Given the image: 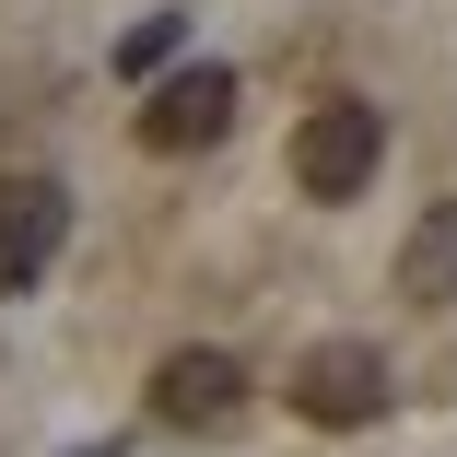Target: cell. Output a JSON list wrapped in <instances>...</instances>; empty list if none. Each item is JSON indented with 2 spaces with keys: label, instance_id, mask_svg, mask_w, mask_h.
I'll use <instances>...</instances> for the list:
<instances>
[{
  "label": "cell",
  "instance_id": "52a82bcc",
  "mask_svg": "<svg viewBox=\"0 0 457 457\" xmlns=\"http://www.w3.org/2000/svg\"><path fill=\"white\" fill-rule=\"evenodd\" d=\"M176 47H188V12H141V24L118 36V71H129V82H153Z\"/></svg>",
  "mask_w": 457,
  "mask_h": 457
},
{
  "label": "cell",
  "instance_id": "6da1fadb",
  "mask_svg": "<svg viewBox=\"0 0 457 457\" xmlns=\"http://www.w3.org/2000/svg\"><path fill=\"white\" fill-rule=\"evenodd\" d=\"M376 164H387V106H363V95L305 106V129H294V188L305 200H363Z\"/></svg>",
  "mask_w": 457,
  "mask_h": 457
},
{
  "label": "cell",
  "instance_id": "277c9868",
  "mask_svg": "<svg viewBox=\"0 0 457 457\" xmlns=\"http://www.w3.org/2000/svg\"><path fill=\"white\" fill-rule=\"evenodd\" d=\"M223 129H235V71H223V59L164 71L153 106H141V141H153V153H212Z\"/></svg>",
  "mask_w": 457,
  "mask_h": 457
},
{
  "label": "cell",
  "instance_id": "5b68a950",
  "mask_svg": "<svg viewBox=\"0 0 457 457\" xmlns=\"http://www.w3.org/2000/svg\"><path fill=\"white\" fill-rule=\"evenodd\" d=\"M71 246V188L59 176H24L12 200H0V294H36Z\"/></svg>",
  "mask_w": 457,
  "mask_h": 457
},
{
  "label": "cell",
  "instance_id": "3957f363",
  "mask_svg": "<svg viewBox=\"0 0 457 457\" xmlns=\"http://www.w3.org/2000/svg\"><path fill=\"white\" fill-rule=\"evenodd\" d=\"M153 422H164V434H235V422H246V363L212 352V340L164 352V363H153Z\"/></svg>",
  "mask_w": 457,
  "mask_h": 457
},
{
  "label": "cell",
  "instance_id": "8992f818",
  "mask_svg": "<svg viewBox=\"0 0 457 457\" xmlns=\"http://www.w3.org/2000/svg\"><path fill=\"white\" fill-rule=\"evenodd\" d=\"M399 294H411V305H445V294H457V200H434V212L411 223V246H399Z\"/></svg>",
  "mask_w": 457,
  "mask_h": 457
},
{
  "label": "cell",
  "instance_id": "7a4b0ae2",
  "mask_svg": "<svg viewBox=\"0 0 457 457\" xmlns=\"http://www.w3.org/2000/svg\"><path fill=\"white\" fill-rule=\"evenodd\" d=\"M387 399H399V376H387L376 340H317V352H294V411H305V422L352 434V422H376Z\"/></svg>",
  "mask_w": 457,
  "mask_h": 457
}]
</instances>
